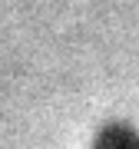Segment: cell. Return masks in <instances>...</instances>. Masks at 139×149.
Masks as SVG:
<instances>
[{"instance_id":"obj_1","label":"cell","mask_w":139,"mask_h":149,"mask_svg":"<svg viewBox=\"0 0 139 149\" xmlns=\"http://www.w3.org/2000/svg\"><path fill=\"white\" fill-rule=\"evenodd\" d=\"M93 149H139V133L126 123H109L99 129Z\"/></svg>"}]
</instances>
